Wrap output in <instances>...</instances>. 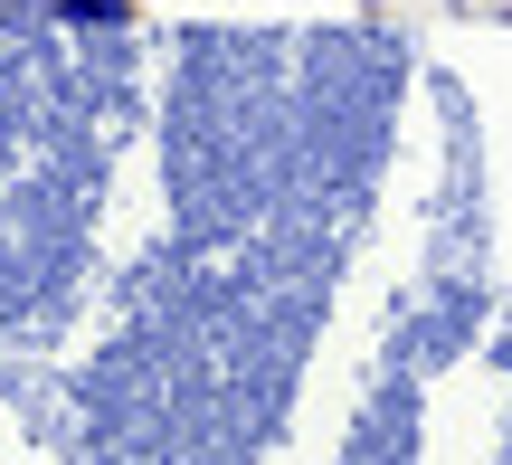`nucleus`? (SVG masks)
<instances>
[{
	"label": "nucleus",
	"mask_w": 512,
	"mask_h": 465,
	"mask_svg": "<svg viewBox=\"0 0 512 465\" xmlns=\"http://www.w3.org/2000/svg\"><path fill=\"white\" fill-rule=\"evenodd\" d=\"M57 0H0V19H48Z\"/></svg>",
	"instance_id": "f03ea898"
},
{
	"label": "nucleus",
	"mask_w": 512,
	"mask_h": 465,
	"mask_svg": "<svg viewBox=\"0 0 512 465\" xmlns=\"http://www.w3.org/2000/svg\"><path fill=\"white\" fill-rule=\"evenodd\" d=\"M57 19H76V29H124L133 0H57Z\"/></svg>",
	"instance_id": "f257e3e1"
}]
</instances>
